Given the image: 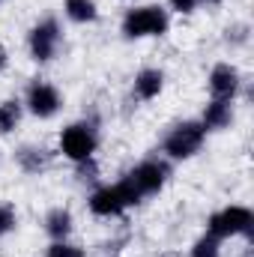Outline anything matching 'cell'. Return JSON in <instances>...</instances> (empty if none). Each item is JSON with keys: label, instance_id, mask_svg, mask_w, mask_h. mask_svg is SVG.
I'll return each instance as SVG.
<instances>
[{"label": "cell", "instance_id": "obj_1", "mask_svg": "<svg viewBox=\"0 0 254 257\" xmlns=\"http://www.w3.org/2000/svg\"><path fill=\"white\" fill-rule=\"evenodd\" d=\"M168 33V12L162 6H138L129 9L123 18V36L144 39V36H165Z\"/></svg>", "mask_w": 254, "mask_h": 257}, {"label": "cell", "instance_id": "obj_2", "mask_svg": "<svg viewBox=\"0 0 254 257\" xmlns=\"http://www.w3.org/2000/svg\"><path fill=\"white\" fill-rule=\"evenodd\" d=\"M254 227V212L248 206H224L218 212L209 215V224H206V233L224 239V236H242V233H251Z\"/></svg>", "mask_w": 254, "mask_h": 257}, {"label": "cell", "instance_id": "obj_3", "mask_svg": "<svg viewBox=\"0 0 254 257\" xmlns=\"http://www.w3.org/2000/svg\"><path fill=\"white\" fill-rule=\"evenodd\" d=\"M99 147V138H96V128L87 126V123H72L60 132V153L72 162H90L93 153Z\"/></svg>", "mask_w": 254, "mask_h": 257}, {"label": "cell", "instance_id": "obj_4", "mask_svg": "<svg viewBox=\"0 0 254 257\" xmlns=\"http://www.w3.org/2000/svg\"><path fill=\"white\" fill-rule=\"evenodd\" d=\"M203 138H206L203 123L186 120V123L174 126L171 135L165 138V153H168L171 159H191V156L203 147Z\"/></svg>", "mask_w": 254, "mask_h": 257}, {"label": "cell", "instance_id": "obj_5", "mask_svg": "<svg viewBox=\"0 0 254 257\" xmlns=\"http://www.w3.org/2000/svg\"><path fill=\"white\" fill-rule=\"evenodd\" d=\"M57 45H60V27H57L54 18H45V21L33 24L30 36H27V48H30V57L36 63H48L57 54Z\"/></svg>", "mask_w": 254, "mask_h": 257}, {"label": "cell", "instance_id": "obj_6", "mask_svg": "<svg viewBox=\"0 0 254 257\" xmlns=\"http://www.w3.org/2000/svg\"><path fill=\"white\" fill-rule=\"evenodd\" d=\"M27 108H30V114L39 117V120L54 117V114L60 111V93H57V87H51V84H45V81H33V84L27 87Z\"/></svg>", "mask_w": 254, "mask_h": 257}, {"label": "cell", "instance_id": "obj_7", "mask_svg": "<svg viewBox=\"0 0 254 257\" xmlns=\"http://www.w3.org/2000/svg\"><path fill=\"white\" fill-rule=\"evenodd\" d=\"M129 180L138 186V192L141 194H156L162 192V186L168 183V165L165 162H141L132 174H129Z\"/></svg>", "mask_w": 254, "mask_h": 257}, {"label": "cell", "instance_id": "obj_8", "mask_svg": "<svg viewBox=\"0 0 254 257\" xmlns=\"http://www.w3.org/2000/svg\"><path fill=\"white\" fill-rule=\"evenodd\" d=\"M209 93H212V99L233 102V96L239 93V72L230 63L212 66V72H209Z\"/></svg>", "mask_w": 254, "mask_h": 257}, {"label": "cell", "instance_id": "obj_9", "mask_svg": "<svg viewBox=\"0 0 254 257\" xmlns=\"http://www.w3.org/2000/svg\"><path fill=\"white\" fill-rule=\"evenodd\" d=\"M123 209H126V203L117 192V186H105V189H96L90 194V212L99 215V218H114Z\"/></svg>", "mask_w": 254, "mask_h": 257}, {"label": "cell", "instance_id": "obj_10", "mask_svg": "<svg viewBox=\"0 0 254 257\" xmlns=\"http://www.w3.org/2000/svg\"><path fill=\"white\" fill-rule=\"evenodd\" d=\"M162 87H165V75H162L159 69H141V72L135 75V96L144 99V102L156 99V96L162 93Z\"/></svg>", "mask_w": 254, "mask_h": 257}, {"label": "cell", "instance_id": "obj_11", "mask_svg": "<svg viewBox=\"0 0 254 257\" xmlns=\"http://www.w3.org/2000/svg\"><path fill=\"white\" fill-rule=\"evenodd\" d=\"M233 120V105L227 99H212L203 111V128H224Z\"/></svg>", "mask_w": 254, "mask_h": 257}, {"label": "cell", "instance_id": "obj_12", "mask_svg": "<svg viewBox=\"0 0 254 257\" xmlns=\"http://www.w3.org/2000/svg\"><path fill=\"white\" fill-rule=\"evenodd\" d=\"M45 230H48V236H51L54 242H57V239H66V236L72 233V212L63 209V206L51 209L48 218H45Z\"/></svg>", "mask_w": 254, "mask_h": 257}, {"label": "cell", "instance_id": "obj_13", "mask_svg": "<svg viewBox=\"0 0 254 257\" xmlns=\"http://www.w3.org/2000/svg\"><path fill=\"white\" fill-rule=\"evenodd\" d=\"M63 12H66V18L75 21V24H90V21L99 18V9H96L93 0H66Z\"/></svg>", "mask_w": 254, "mask_h": 257}, {"label": "cell", "instance_id": "obj_14", "mask_svg": "<svg viewBox=\"0 0 254 257\" xmlns=\"http://www.w3.org/2000/svg\"><path fill=\"white\" fill-rule=\"evenodd\" d=\"M18 123H21V102L18 99L0 102V135H9Z\"/></svg>", "mask_w": 254, "mask_h": 257}, {"label": "cell", "instance_id": "obj_15", "mask_svg": "<svg viewBox=\"0 0 254 257\" xmlns=\"http://www.w3.org/2000/svg\"><path fill=\"white\" fill-rule=\"evenodd\" d=\"M18 162L27 174H39L45 165H48V153L45 150H36V147H24L18 150Z\"/></svg>", "mask_w": 254, "mask_h": 257}, {"label": "cell", "instance_id": "obj_16", "mask_svg": "<svg viewBox=\"0 0 254 257\" xmlns=\"http://www.w3.org/2000/svg\"><path fill=\"white\" fill-rule=\"evenodd\" d=\"M221 254V239L212 233H203L194 245H191V257H218Z\"/></svg>", "mask_w": 254, "mask_h": 257}, {"label": "cell", "instance_id": "obj_17", "mask_svg": "<svg viewBox=\"0 0 254 257\" xmlns=\"http://www.w3.org/2000/svg\"><path fill=\"white\" fill-rule=\"evenodd\" d=\"M117 192H120V197H123V203H126V206H138V203H141V197H144V194L138 192V186L129 180V174L117 183Z\"/></svg>", "mask_w": 254, "mask_h": 257}, {"label": "cell", "instance_id": "obj_18", "mask_svg": "<svg viewBox=\"0 0 254 257\" xmlns=\"http://www.w3.org/2000/svg\"><path fill=\"white\" fill-rule=\"evenodd\" d=\"M48 257H84V251L78 245H69L66 239H57L51 248H48Z\"/></svg>", "mask_w": 254, "mask_h": 257}, {"label": "cell", "instance_id": "obj_19", "mask_svg": "<svg viewBox=\"0 0 254 257\" xmlns=\"http://www.w3.org/2000/svg\"><path fill=\"white\" fill-rule=\"evenodd\" d=\"M15 221H18L15 218V209L12 206H0V236H6L15 227Z\"/></svg>", "mask_w": 254, "mask_h": 257}, {"label": "cell", "instance_id": "obj_20", "mask_svg": "<svg viewBox=\"0 0 254 257\" xmlns=\"http://www.w3.org/2000/svg\"><path fill=\"white\" fill-rule=\"evenodd\" d=\"M171 6H174L177 12H183V15H189V12H194V6H197V0H171Z\"/></svg>", "mask_w": 254, "mask_h": 257}, {"label": "cell", "instance_id": "obj_21", "mask_svg": "<svg viewBox=\"0 0 254 257\" xmlns=\"http://www.w3.org/2000/svg\"><path fill=\"white\" fill-rule=\"evenodd\" d=\"M3 66H6V51H3V45H0V72H3Z\"/></svg>", "mask_w": 254, "mask_h": 257}, {"label": "cell", "instance_id": "obj_22", "mask_svg": "<svg viewBox=\"0 0 254 257\" xmlns=\"http://www.w3.org/2000/svg\"><path fill=\"white\" fill-rule=\"evenodd\" d=\"M203 3H218V0H203Z\"/></svg>", "mask_w": 254, "mask_h": 257}]
</instances>
